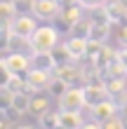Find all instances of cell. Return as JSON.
<instances>
[{
	"mask_svg": "<svg viewBox=\"0 0 127 129\" xmlns=\"http://www.w3.org/2000/svg\"><path fill=\"white\" fill-rule=\"evenodd\" d=\"M59 33L54 26H38L35 33L31 35V47L33 52H52L59 45Z\"/></svg>",
	"mask_w": 127,
	"mask_h": 129,
	"instance_id": "6da1fadb",
	"label": "cell"
},
{
	"mask_svg": "<svg viewBox=\"0 0 127 129\" xmlns=\"http://www.w3.org/2000/svg\"><path fill=\"white\" fill-rule=\"evenodd\" d=\"M59 103V110H83L87 108V101H85V89L83 87H68L66 92L57 99Z\"/></svg>",
	"mask_w": 127,
	"mask_h": 129,
	"instance_id": "7a4b0ae2",
	"label": "cell"
},
{
	"mask_svg": "<svg viewBox=\"0 0 127 129\" xmlns=\"http://www.w3.org/2000/svg\"><path fill=\"white\" fill-rule=\"evenodd\" d=\"M0 61H5L7 66H10L12 73L26 75L28 71H31V52H28V54H21V52H5V56L0 59Z\"/></svg>",
	"mask_w": 127,
	"mask_h": 129,
	"instance_id": "3957f363",
	"label": "cell"
},
{
	"mask_svg": "<svg viewBox=\"0 0 127 129\" xmlns=\"http://www.w3.org/2000/svg\"><path fill=\"white\" fill-rule=\"evenodd\" d=\"M26 92L28 94H35V92H40V89H45L49 85V71H40V68H31L26 75Z\"/></svg>",
	"mask_w": 127,
	"mask_h": 129,
	"instance_id": "277c9868",
	"label": "cell"
},
{
	"mask_svg": "<svg viewBox=\"0 0 127 129\" xmlns=\"http://www.w3.org/2000/svg\"><path fill=\"white\" fill-rule=\"evenodd\" d=\"M33 17H35V14H33ZM33 17H31V14H17V19H12V31H14V35L31 38L35 33V28H38V24H35Z\"/></svg>",
	"mask_w": 127,
	"mask_h": 129,
	"instance_id": "5b68a950",
	"label": "cell"
},
{
	"mask_svg": "<svg viewBox=\"0 0 127 129\" xmlns=\"http://www.w3.org/2000/svg\"><path fill=\"white\" fill-rule=\"evenodd\" d=\"M85 89V101H87V108H94L99 101H104V99H108V89L104 82H87V85L83 87Z\"/></svg>",
	"mask_w": 127,
	"mask_h": 129,
	"instance_id": "8992f818",
	"label": "cell"
},
{
	"mask_svg": "<svg viewBox=\"0 0 127 129\" xmlns=\"http://www.w3.org/2000/svg\"><path fill=\"white\" fill-rule=\"evenodd\" d=\"M59 12H61L59 0H35V5H33V14L38 19H45V21L54 19Z\"/></svg>",
	"mask_w": 127,
	"mask_h": 129,
	"instance_id": "52a82bcc",
	"label": "cell"
},
{
	"mask_svg": "<svg viewBox=\"0 0 127 129\" xmlns=\"http://www.w3.org/2000/svg\"><path fill=\"white\" fill-rule=\"evenodd\" d=\"M118 113H120V108L115 106L113 99H104V101H99V103L92 108V117L99 120V122H104V120L113 117V115H118Z\"/></svg>",
	"mask_w": 127,
	"mask_h": 129,
	"instance_id": "ba28073f",
	"label": "cell"
},
{
	"mask_svg": "<svg viewBox=\"0 0 127 129\" xmlns=\"http://www.w3.org/2000/svg\"><path fill=\"white\" fill-rule=\"evenodd\" d=\"M57 75L61 80H66L68 85L73 87L78 80H83L85 78V71H80V68H75V61H71V63H64V66H57Z\"/></svg>",
	"mask_w": 127,
	"mask_h": 129,
	"instance_id": "9c48e42d",
	"label": "cell"
},
{
	"mask_svg": "<svg viewBox=\"0 0 127 129\" xmlns=\"http://www.w3.org/2000/svg\"><path fill=\"white\" fill-rule=\"evenodd\" d=\"M87 45H89V38H80V35H71L68 40H66V47H68L71 56L75 59V61L87 56Z\"/></svg>",
	"mask_w": 127,
	"mask_h": 129,
	"instance_id": "30bf717a",
	"label": "cell"
},
{
	"mask_svg": "<svg viewBox=\"0 0 127 129\" xmlns=\"http://www.w3.org/2000/svg\"><path fill=\"white\" fill-rule=\"evenodd\" d=\"M31 68H40V71H57V61L52 52H33L31 54Z\"/></svg>",
	"mask_w": 127,
	"mask_h": 129,
	"instance_id": "8fae6325",
	"label": "cell"
},
{
	"mask_svg": "<svg viewBox=\"0 0 127 129\" xmlns=\"http://www.w3.org/2000/svg\"><path fill=\"white\" fill-rule=\"evenodd\" d=\"M104 10L108 12V17L113 24H118V21H122L127 17V7L120 3V0H108V3H104Z\"/></svg>",
	"mask_w": 127,
	"mask_h": 129,
	"instance_id": "7c38bea8",
	"label": "cell"
},
{
	"mask_svg": "<svg viewBox=\"0 0 127 129\" xmlns=\"http://www.w3.org/2000/svg\"><path fill=\"white\" fill-rule=\"evenodd\" d=\"M61 127L64 129H75V127H83V110H61Z\"/></svg>",
	"mask_w": 127,
	"mask_h": 129,
	"instance_id": "4fadbf2b",
	"label": "cell"
},
{
	"mask_svg": "<svg viewBox=\"0 0 127 129\" xmlns=\"http://www.w3.org/2000/svg\"><path fill=\"white\" fill-rule=\"evenodd\" d=\"M49 96L52 94H40V92H35L31 94V115H42L45 110L49 108Z\"/></svg>",
	"mask_w": 127,
	"mask_h": 129,
	"instance_id": "5bb4252c",
	"label": "cell"
},
{
	"mask_svg": "<svg viewBox=\"0 0 127 129\" xmlns=\"http://www.w3.org/2000/svg\"><path fill=\"white\" fill-rule=\"evenodd\" d=\"M61 110H45L42 115L38 117V124L40 127H45V129H57V127H61Z\"/></svg>",
	"mask_w": 127,
	"mask_h": 129,
	"instance_id": "9a60e30c",
	"label": "cell"
},
{
	"mask_svg": "<svg viewBox=\"0 0 127 129\" xmlns=\"http://www.w3.org/2000/svg\"><path fill=\"white\" fill-rule=\"evenodd\" d=\"M52 56H54L57 66H64V63H71V61H75V59L71 56L68 47H66V42H64V45H57V47L52 49Z\"/></svg>",
	"mask_w": 127,
	"mask_h": 129,
	"instance_id": "2e32d148",
	"label": "cell"
},
{
	"mask_svg": "<svg viewBox=\"0 0 127 129\" xmlns=\"http://www.w3.org/2000/svg\"><path fill=\"white\" fill-rule=\"evenodd\" d=\"M80 7H83V5H80L78 0H75V3H71V5L61 7V14L71 21V24H75V21H80V19H83V10H80Z\"/></svg>",
	"mask_w": 127,
	"mask_h": 129,
	"instance_id": "e0dca14e",
	"label": "cell"
},
{
	"mask_svg": "<svg viewBox=\"0 0 127 129\" xmlns=\"http://www.w3.org/2000/svg\"><path fill=\"white\" fill-rule=\"evenodd\" d=\"M111 26H113V24H92V35H89V40L106 42L108 33H111Z\"/></svg>",
	"mask_w": 127,
	"mask_h": 129,
	"instance_id": "ac0fdd59",
	"label": "cell"
},
{
	"mask_svg": "<svg viewBox=\"0 0 127 129\" xmlns=\"http://www.w3.org/2000/svg\"><path fill=\"white\" fill-rule=\"evenodd\" d=\"M17 3L14 0H3L0 3V17H3V21H12V19H17Z\"/></svg>",
	"mask_w": 127,
	"mask_h": 129,
	"instance_id": "d6986e66",
	"label": "cell"
},
{
	"mask_svg": "<svg viewBox=\"0 0 127 129\" xmlns=\"http://www.w3.org/2000/svg\"><path fill=\"white\" fill-rule=\"evenodd\" d=\"M71 85H68V82H66V80H61V78H59V75H57V78H52L49 80V85H47V92L52 94V96H61L64 92H66V89H68Z\"/></svg>",
	"mask_w": 127,
	"mask_h": 129,
	"instance_id": "ffe728a7",
	"label": "cell"
},
{
	"mask_svg": "<svg viewBox=\"0 0 127 129\" xmlns=\"http://www.w3.org/2000/svg\"><path fill=\"white\" fill-rule=\"evenodd\" d=\"M71 35H80V38H89L92 35V19L89 21H75L73 24V31H71Z\"/></svg>",
	"mask_w": 127,
	"mask_h": 129,
	"instance_id": "44dd1931",
	"label": "cell"
},
{
	"mask_svg": "<svg viewBox=\"0 0 127 129\" xmlns=\"http://www.w3.org/2000/svg\"><path fill=\"white\" fill-rule=\"evenodd\" d=\"M101 127H104V129H122V127H127V124H125V117L120 120V117H115V115H113V117L104 120Z\"/></svg>",
	"mask_w": 127,
	"mask_h": 129,
	"instance_id": "7402d4cb",
	"label": "cell"
},
{
	"mask_svg": "<svg viewBox=\"0 0 127 129\" xmlns=\"http://www.w3.org/2000/svg\"><path fill=\"white\" fill-rule=\"evenodd\" d=\"M12 75H14V73L10 71V66H7L5 61H0V87H5L7 82L12 80Z\"/></svg>",
	"mask_w": 127,
	"mask_h": 129,
	"instance_id": "603a6c76",
	"label": "cell"
},
{
	"mask_svg": "<svg viewBox=\"0 0 127 129\" xmlns=\"http://www.w3.org/2000/svg\"><path fill=\"white\" fill-rule=\"evenodd\" d=\"M14 3H17L19 14H33V5H35V0H14Z\"/></svg>",
	"mask_w": 127,
	"mask_h": 129,
	"instance_id": "cb8c5ba5",
	"label": "cell"
},
{
	"mask_svg": "<svg viewBox=\"0 0 127 129\" xmlns=\"http://www.w3.org/2000/svg\"><path fill=\"white\" fill-rule=\"evenodd\" d=\"M111 99H113V101H115V106H118V108H127V92H125V89H120V92H115V94H111Z\"/></svg>",
	"mask_w": 127,
	"mask_h": 129,
	"instance_id": "d4e9b609",
	"label": "cell"
},
{
	"mask_svg": "<svg viewBox=\"0 0 127 129\" xmlns=\"http://www.w3.org/2000/svg\"><path fill=\"white\" fill-rule=\"evenodd\" d=\"M78 3L83 5V7H87V10H94V7H101L106 0H78Z\"/></svg>",
	"mask_w": 127,
	"mask_h": 129,
	"instance_id": "484cf974",
	"label": "cell"
},
{
	"mask_svg": "<svg viewBox=\"0 0 127 129\" xmlns=\"http://www.w3.org/2000/svg\"><path fill=\"white\" fill-rule=\"evenodd\" d=\"M120 42H122V45H127V24L120 28Z\"/></svg>",
	"mask_w": 127,
	"mask_h": 129,
	"instance_id": "4316f807",
	"label": "cell"
},
{
	"mask_svg": "<svg viewBox=\"0 0 127 129\" xmlns=\"http://www.w3.org/2000/svg\"><path fill=\"white\" fill-rule=\"evenodd\" d=\"M118 56H120V61L127 66V45H125V49H120V52H118Z\"/></svg>",
	"mask_w": 127,
	"mask_h": 129,
	"instance_id": "83f0119b",
	"label": "cell"
}]
</instances>
